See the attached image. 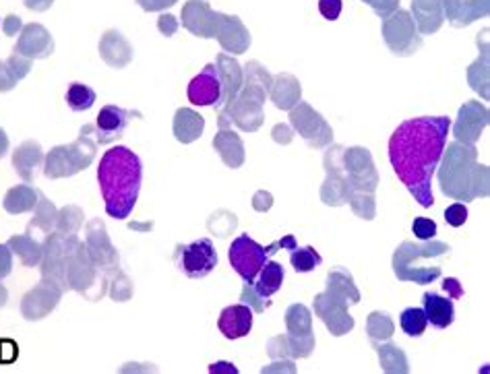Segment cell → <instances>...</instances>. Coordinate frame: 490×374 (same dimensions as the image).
Returning a JSON list of instances; mask_svg holds the SVG:
<instances>
[{"label": "cell", "mask_w": 490, "mask_h": 374, "mask_svg": "<svg viewBox=\"0 0 490 374\" xmlns=\"http://www.w3.org/2000/svg\"><path fill=\"white\" fill-rule=\"evenodd\" d=\"M412 232L416 234L420 242H424V240H433V238L437 236L439 228H437V223H434L433 220H428V217H416V220H414V223H412Z\"/></svg>", "instance_id": "39"}, {"label": "cell", "mask_w": 490, "mask_h": 374, "mask_svg": "<svg viewBox=\"0 0 490 374\" xmlns=\"http://www.w3.org/2000/svg\"><path fill=\"white\" fill-rule=\"evenodd\" d=\"M93 143L87 141V137H81L69 147H54L46 160V176L63 178V176H73L79 170H85L93 160Z\"/></svg>", "instance_id": "10"}, {"label": "cell", "mask_w": 490, "mask_h": 374, "mask_svg": "<svg viewBox=\"0 0 490 374\" xmlns=\"http://www.w3.org/2000/svg\"><path fill=\"white\" fill-rule=\"evenodd\" d=\"M206 128V118L199 112L190 110V108H180L174 117V137L180 143H193L203 135Z\"/></svg>", "instance_id": "30"}, {"label": "cell", "mask_w": 490, "mask_h": 374, "mask_svg": "<svg viewBox=\"0 0 490 374\" xmlns=\"http://www.w3.org/2000/svg\"><path fill=\"white\" fill-rule=\"evenodd\" d=\"M285 329L288 335L298 339H315V331H312V312L306 309L304 304H292L285 310Z\"/></svg>", "instance_id": "31"}, {"label": "cell", "mask_w": 490, "mask_h": 374, "mask_svg": "<svg viewBox=\"0 0 490 374\" xmlns=\"http://www.w3.org/2000/svg\"><path fill=\"white\" fill-rule=\"evenodd\" d=\"M352 302L348 300V298L327 288L325 291H321V294H317L315 300H312L315 315L321 318L327 331H329L333 337L348 335V333L354 329V325H356L348 310Z\"/></svg>", "instance_id": "9"}, {"label": "cell", "mask_w": 490, "mask_h": 374, "mask_svg": "<svg viewBox=\"0 0 490 374\" xmlns=\"http://www.w3.org/2000/svg\"><path fill=\"white\" fill-rule=\"evenodd\" d=\"M290 263L294 267L296 274H311L315 271L319 265L323 263V257L317 253L312 247H304V248H292L290 253Z\"/></svg>", "instance_id": "37"}, {"label": "cell", "mask_w": 490, "mask_h": 374, "mask_svg": "<svg viewBox=\"0 0 490 374\" xmlns=\"http://www.w3.org/2000/svg\"><path fill=\"white\" fill-rule=\"evenodd\" d=\"M217 66V74H220L222 81V101L220 104H230L236 98V93L241 91L242 81H244V73L242 66L236 58H232V54H220L215 60Z\"/></svg>", "instance_id": "25"}, {"label": "cell", "mask_w": 490, "mask_h": 374, "mask_svg": "<svg viewBox=\"0 0 490 374\" xmlns=\"http://www.w3.org/2000/svg\"><path fill=\"white\" fill-rule=\"evenodd\" d=\"M478 48H480V57L474 65H469L468 69V83L476 93H480L482 100L490 98V90H488V30L482 31V36H478Z\"/></svg>", "instance_id": "28"}, {"label": "cell", "mask_w": 490, "mask_h": 374, "mask_svg": "<svg viewBox=\"0 0 490 374\" xmlns=\"http://www.w3.org/2000/svg\"><path fill=\"white\" fill-rule=\"evenodd\" d=\"M363 3L369 4L381 19H387L399 9V0H363Z\"/></svg>", "instance_id": "43"}, {"label": "cell", "mask_w": 490, "mask_h": 374, "mask_svg": "<svg viewBox=\"0 0 490 374\" xmlns=\"http://www.w3.org/2000/svg\"><path fill=\"white\" fill-rule=\"evenodd\" d=\"M214 39H217L223 52L228 54H244L250 48V42H253L242 19L236 15H226V13H217Z\"/></svg>", "instance_id": "15"}, {"label": "cell", "mask_w": 490, "mask_h": 374, "mask_svg": "<svg viewBox=\"0 0 490 374\" xmlns=\"http://www.w3.org/2000/svg\"><path fill=\"white\" fill-rule=\"evenodd\" d=\"M244 81L241 91L236 93V98L226 104V114L230 122L241 128L244 133H255L261 128L265 120V100L269 98V87L271 81H274V74H271L261 63L257 60H250V63L244 65Z\"/></svg>", "instance_id": "4"}, {"label": "cell", "mask_w": 490, "mask_h": 374, "mask_svg": "<svg viewBox=\"0 0 490 374\" xmlns=\"http://www.w3.org/2000/svg\"><path fill=\"white\" fill-rule=\"evenodd\" d=\"M383 39L396 57H412L422 46V36L410 11L398 9L383 19Z\"/></svg>", "instance_id": "8"}, {"label": "cell", "mask_w": 490, "mask_h": 374, "mask_svg": "<svg viewBox=\"0 0 490 374\" xmlns=\"http://www.w3.org/2000/svg\"><path fill=\"white\" fill-rule=\"evenodd\" d=\"M445 222L451 228H461L468 222V207L464 203H453L445 209Z\"/></svg>", "instance_id": "41"}, {"label": "cell", "mask_w": 490, "mask_h": 374, "mask_svg": "<svg viewBox=\"0 0 490 374\" xmlns=\"http://www.w3.org/2000/svg\"><path fill=\"white\" fill-rule=\"evenodd\" d=\"M342 0H319V13H321L327 22H337L339 15H342Z\"/></svg>", "instance_id": "42"}, {"label": "cell", "mask_w": 490, "mask_h": 374, "mask_svg": "<svg viewBox=\"0 0 490 374\" xmlns=\"http://www.w3.org/2000/svg\"><path fill=\"white\" fill-rule=\"evenodd\" d=\"M451 255V247L439 240H424V242H410L404 240L393 253V274L399 282L412 283H433L439 280L443 269L439 261Z\"/></svg>", "instance_id": "6"}, {"label": "cell", "mask_w": 490, "mask_h": 374, "mask_svg": "<svg viewBox=\"0 0 490 374\" xmlns=\"http://www.w3.org/2000/svg\"><path fill=\"white\" fill-rule=\"evenodd\" d=\"M449 128L447 117H420L401 122L389 139L393 172L420 207L434 205L433 176L443 158Z\"/></svg>", "instance_id": "1"}, {"label": "cell", "mask_w": 490, "mask_h": 374, "mask_svg": "<svg viewBox=\"0 0 490 374\" xmlns=\"http://www.w3.org/2000/svg\"><path fill=\"white\" fill-rule=\"evenodd\" d=\"M412 19L420 36H433L445 23L443 0H412Z\"/></svg>", "instance_id": "21"}, {"label": "cell", "mask_w": 490, "mask_h": 374, "mask_svg": "<svg viewBox=\"0 0 490 374\" xmlns=\"http://www.w3.org/2000/svg\"><path fill=\"white\" fill-rule=\"evenodd\" d=\"M422 304H424V315L426 321L437 329H447L449 325H453L455 321V306L451 302V298H443L439 294H428L422 296Z\"/></svg>", "instance_id": "29"}, {"label": "cell", "mask_w": 490, "mask_h": 374, "mask_svg": "<svg viewBox=\"0 0 490 374\" xmlns=\"http://www.w3.org/2000/svg\"><path fill=\"white\" fill-rule=\"evenodd\" d=\"M312 350H315V339H298L285 333V335H277L267 344L269 358H309Z\"/></svg>", "instance_id": "26"}, {"label": "cell", "mask_w": 490, "mask_h": 374, "mask_svg": "<svg viewBox=\"0 0 490 374\" xmlns=\"http://www.w3.org/2000/svg\"><path fill=\"white\" fill-rule=\"evenodd\" d=\"M342 145H331L323 158L327 178L321 187V201L327 207H342L346 205V196H348V180H346L342 166Z\"/></svg>", "instance_id": "12"}, {"label": "cell", "mask_w": 490, "mask_h": 374, "mask_svg": "<svg viewBox=\"0 0 490 374\" xmlns=\"http://www.w3.org/2000/svg\"><path fill=\"white\" fill-rule=\"evenodd\" d=\"M327 290L337 291V294H342L348 298L352 304L360 302V291L356 288V283H354V277L350 271H346L344 267H336L331 269L329 274H327Z\"/></svg>", "instance_id": "34"}, {"label": "cell", "mask_w": 490, "mask_h": 374, "mask_svg": "<svg viewBox=\"0 0 490 374\" xmlns=\"http://www.w3.org/2000/svg\"><path fill=\"white\" fill-rule=\"evenodd\" d=\"M280 248H296L294 236H285L282 240L271 244V247H261V244L255 242L249 234L238 236L236 240L230 244L228 248V258L232 269L238 275L242 277L244 283H255L258 271L263 269V265L267 263L271 255H276Z\"/></svg>", "instance_id": "7"}, {"label": "cell", "mask_w": 490, "mask_h": 374, "mask_svg": "<svg viewBox=\"0 0 490 374\" xmlns=\"http://www.w3.org/2000/svg\"><path fill=\"white\" fill-rule=\"evenodd\" d=\"M131 120V114L122 110L118 106H104L98 114V120H95V131H98V141L100 145H106V143H112L118 139L125 128Z\"/></svg>", "instance_id": "24"}, {"label": "cell", "mask_w": 490, "mask_h": 374, "mask_svg": "<svg viewBox=\"0 0 490 374\" xmlns=\"http://www.w3.org/2000/svg\"><path fill=\"white\" fill-rule=\"evenodd\" d=\"M269 98L274 101L277 110L290 112L298 101L302 100V87L301 81H298L294 74L290 73H280L276 74L274 81H271L269 87Z\"/></svg>", "instance_id": "23"}, {"label": "cell", "mask_w": 490, "mask_h": 374, "mask_svg": "<svg viewBox=\"0 0 490 374\" xmlns=\"http://www.w3.org/2000/svg\"><path fill=\"white\" fill-rule=\"evenodd\" d=\"M23 3H25L27 9H31V11H39V13H42V11H48V9H50L54 0H23Z\"/></svg>", "instance_id": "50"}, {"label": "cell", "mask_w": 490, "mask_h": 374, "mask_svg": "<svg viewBox=\"0 0 490 374\" xmlns=\"http://www.w3.org/2000/svg\"><path fill=\"white\" fill-rule=\"evenodd\" d=\"M271 205H274V196H271V193H265V190H258V193L255 195L253 207L263 213V211H269Z\"/></svg>", "instance_id": "47"}, {"label": "cell", "mask_w": 490, "mask_h": 374, "mask_svg": "<svg viewBox=\"0 0 490 374\" xmlns=\"http://www.w3.org/2000/svg\"><path fill=\"white\" fill-rule=\"evenodd\" d=\"M217 329L226 339L247 337L253 329V309L247 304L228 306L217 318Z\"/></svg>", "instance_id": "20"}, {"label": "cell", "mask_w": 490, "mask_h": 374, "mask_svg": "<svg viewBox=\"0 0 490 374\" xmlns=\"http://www.w3.org/2000/svg\"><path fill=\"white\" fill-rule=\"evenodd\" d=\"M211 372H220V370H226V372H238L232 364H226V362H220V364H214L209 369Z\"/></svg>", "instance_id": "51"}, {"label": "cell", "mask_w": 490, "mask_h": 374, "mask_svg": "<svg viewBox=\"0 0 490 374\" xmlns=\"http://www.w3.org/2000/svg\"><path fill=\"white\" fill-rule=\"evenodd\" d=\"M214 149L220 153V158L223 160V164L228 168H241L244 164V143L238 137L234 131H230L228 126H222L220 133L215 135L214 139Z\"/></svg>", "instance_id": "27"}, {"label": "cell", "mask_w": 490, "mask_h": 374, "mask_svg": "<svg viewBox=\"0 0 490 374\" xmlns=\"http://www.w3.org/2000/svg\"><path fill=\"white\" fill-rule=\"evenodd\" d=\"M374 344V350H377L379 356V364L383 372L389 374H407L410 372V366H407V358L406 352L399 348L396 344Z\"/></svg>", "instance_id": "32"}, {"label": "cell", "mask_w": 490, "mask_h": 374, "mask_svg": "<svg viewBox=\"0 0 490 374\" xmlns=\"http://www.w3.org/2000/svg\"><path fill=\"white\" fill-rule=\"evenodd\" d=\"M437 168L439 187L449 199L468 203L488 196L490 170L478 164V149L472 143H449Z\"/></svg>", "instance_id": "3"}, {"label": "cell", "mask_w": 490, "mask_h": 374, "mask_svg": "<svg viewBox=\"0 0 490 374\" xmlns=\"http://www.w3.org/2000/svg\"><path fill=\"white\" fill-rule=\"evenodd\" d=\"M342 166L348 180V196L354 213L363 220L371 222L377 215V203H374V190L379 187V172L374 168L372 155L366 147H344Z\"/></svg>", "instance_id": "5"}, {"label": "cell", "mask_w": 490, "mask_h": 374, "mask_svg": "<svg viewBox=\"0 0 490 374\" xmlns=\"http://www.w3.org/2000/svg\"><path fill=\"white\" fill-rule=\"evenodd\" d=\"M242 304H247L253 309V312H263L265 309H269L271 306V300L269 298H263L258 296L253 283H244V291H242Z\"/></svg>", "instance_id": "40"}, {"label": "cell", "mask_w": 490, "mask_h": 374, "mask_svg": "<svg viewBox=\"0 0 490 374\" xmlns=\"http://www.w3.org/2000/svg\"><path fill=\"white\" fill-rule=\"evenodd\" d=\"M19 356V345L13 339H0V364H13Z\"/></svg>", "instance_id": "44"}, {"label": "cell", "mask_w": 490, "mask_h": 374, "mask_svg": "<svg viewBox=\"0 0 490 374\" xmlns=\"http://www.w3.org/2000/svg\"><path fill=\"white\" fill-rule=\"evenodd\" d=\"M182 27L193 36L203 39H214V27L217 11H211L206 0H187L182 6Z\"/></svg>", "instance_id": "17"}, {"label": "cell", "mask_w": 490, "mask_h": 374, "mask_svg": "<svg viewBox=\"0 0 490 374\" xmlns=\"http://www.w3.org/2000/svg\"><path fill=\"white\" fill-rule=\"evenodd\" d=\"M399 325L407 337H420L422 333L426 331L428 321L422 309H406L404 312H401Z\"/></svg>", "instance_id": "38"}, {"label": "cell", "mask_w": 490, "mask_h": 374, "mask_svg": "<svg viewBox=\"0 0 490 374\" xmlns=\"http://www.w3.org/2000/svg\"><path fill=\"white\" fill-rule=\"evenodd\" d=\"M188 101L193 106H220L222 101V81L214 63L206 65L197 77L188 83Z\"/></svg>", "instance_id": "16"}, {"label": "cell", "mask_w": 490, "mask_h": 374, "mask_svg": "<svg viewBox=\"0 0 490 374\" xmlns=\"http://www.w3.org/2000/svg\"><path fill=\"white\" fill-rule=\"evenodd\" d=\"M443 13L449 25L455 30H464L490 13V0H443Z\"/></svg>", "instance_id": "18"}, {"label": "cell", "mask_w": 490, "mask_h": 374, "mask_svg": "<svg viewBox=\"0 0 490 374\" xmlns=\"http://www.w3.org/2000/svg\"><path fill=\"white\" fill-rule=\"evenodd\" d=\"M490 122V114L488 108L480 101H466L464 106L459 108L458 120L453 125V137L459 143H474L482 137L485 128Z\"/></svg>", "instance_id": "14"}, {"label": "cell", "mask_w": 490, "mask_h": 374, "mask_svg": "<svg viewBox=\"0 0 490 374\" xmlns=\"http://www.w3.org/2000/svg\"><path fill=\"white\" fill-rule=\"evenodd\" d=\"M443 288H445V291H451L453 298L464 296V290L459 288V282L455 280V277H447V280L443 282Z\"/></svg>", "instance_id": "49"}, {"label": "cell", "mask_w": 490, "mask_h": 374, "mask_svg": "<svg viewBox=\"0 0 490 374\" xmlns=\"http://www.w3.org/2000/svg\"><path fill=\"white\" fill-rule=\"evenodd\" d=\"M176 3H179V0H137V4L147 13H158L163 9H170V6H174Z\"/></svg>", "instance_id": "45"}, {"label": "cell", "mask_w": 490, "mask_h": 374, "mask_svg": "<svg viewBox=\"0 0 490 374\" xmlns=\"http://www.w3.org/2000/svg\"><path fill=\"white\" fill-rule=\"evenodd\" d=\"M290 126L315 149L329 147L333 143V131L329 122L302 100L290 110Z\"/></svg>", "instance_id": "11"}, {"label": "cell", "mask_w": 490, "mask_h": 374, "mask_svg": "<svg viewBox=\"0 0 490 374\" xmlns=\"http://www.w3.org/2000/svg\"><path fill=\"white\" fill-rule=\"evenodd\" d=\"M393 331H396L393 318L383 310H374L366 318V333H369L372 342H389L393 337Z\"/></svg>", "instance_id": "35"}, {"label": "cell", "mask_w": 490, "mask_h": 374, "mask_svg": "<svg viewBox=\"0 0 490 374\" xmlns=\"http://www.w3.org/2000/svg\"><path fill=\"white\" fill-rule=\"evenodd\" d=\"M274 139L277 143H290L292 141V131H290V126H285V125H277L274 126Z\"/></svg>", "instance_id": "48"}, {"label": "cell", "mask_w": 490, "mask_h": 374, "mask_svg": "<svg viewBox=\"0 0 490 374\" xmlns=\"http://www.w3.org/2000/svg\"><path fill=\"white\" fill-rule=\"evenodd\" d=\"M158 30H160L166 38L174 36V33L179 31V19L172 17V15H162V17L158 19Z\"/></svg>", "instance_id": "46"}, {"label": "cell", "mask_w": 490, "mask_h": 374, "mask_svg": "<svg viewBox=\"0 0 490 374\" xmlns=\"http://www.w3.org/2000/svg\"><path fill=\"white\" fill-rule=\"evenodd\" d=\"M284 283V267L276 261H267L263 269L258 271V282L255 283V291L263 298H271L276 291L282 290Z\"/></svg>", "instance_id": "33"}, {"label": "cell", "mask_w": 490, "mask_h": 374, "mask_svg": "<svg viewBox=\"0 0 490 374\" xmlns=\"http://www.w3.org/2000/svg\"><path fill=\"white\" fill-rule=\"evenodd\" d=\"M54 52V39L50 31L39 23H30L23 27L19 42L15 46V54L23 57L27 60L36 58H48Z\"/></svg>", "instance_id": "19"}, {"label": "cell", "mask_w": 490, "mask_h": 374, "mask_svg": "<svg viewBox=\"0 0 490 374\" xmlns=\"http://www.w3.org/2000/svg\"><path fill=\"white\" fill-rule=\"evenodd\" d=\"M143 164L139 155L125 145H117L101 155L98 185L104 196L106 213L114 220H127L139 201Z\"/></svg>", "instance_id": "2"}, {"label": "cell", "mask_w": 490, "mask_h": 374, "mask_svg": "<svg viewBox=\"0 0 490 374\" xmlns=\"http://www.w3.org/2000/svg\"><path fill=\"white\" fill-rule=\"evenodd\" d=\"M179 267L190 280H203L217 267V250L209 238L179 247Z\"/></svg>", "instance_id": "13"}, {"label": "cell", "mask_w": 490, "mask_h": 374, "mask_svg": "<svg viewBox=\"0 0 490 374\" xmlns=\"http://www.w3.org/2000/svg\"><path fill=\"white\" fill-rule=\"evenodd\" d=\"M66 104L73 112H85L95 104V91L90 85L71 83L66 90Z\"/></svg>", "instance_id": "36"}, {"label": "cell", "mask_w": 490, "mask_h": 374, "mask_svg": "<svg viewBox=\"0 0 490 374\" xmlns=\"http://www.w3.org/2000/svg\"><path fill=\"white\" fill-rule=\"evenodd\" d=\"M100 57L112 69H122L133 60V46L117 30H108L100 39Z\"/></svg>", "instance_id": "22"}]
</instances>
